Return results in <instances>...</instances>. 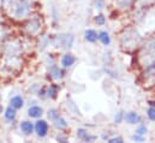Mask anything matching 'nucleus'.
Listing matches in <instances>:
<instances>
[{"mask_svg": "<svg viewBox=\"0 0 155 143\" xmlns=\"http://www.w3.org/2000/svg\"><path fill=\"white\" fill-rule=\"evenodd\" d=\"M4 7L11 18L23 19L30 13L31 2L30 0H4Z\"/></svg>", "mask_w": 155, "mask_h": 143, "instance_id": "1", "label": "nucleus"}, {"mask_svg": "<svg viewBox=\"0 0 155 143\" xmlns=\"http://www.w3.org/2000/svg\"><path fill=\"white\" fill-rule=\"evenodd\" d=\"M138 63L146 69L155 62V33L149 36L138 48Z\"/></svg>", "mask_w": 155, "mask_h": 143, "instance_id": "2", "label": "nucleus"}, {"mask_svg": "<svg viewBox=\"0 0 155 143\" xmlns=\"http://www.w3.org/2000/svg\"><path fill=\"white\" fill-rule=\"evenodd\" d=\"M142 45V37L135 28H127L120 34V46L126 52H134Z\"/></svg>", "mask_w": 155, "mask_h": 143, "instance_id": "3", "label": "nucleus"}, {"mask_svg": "<svg viewBox=\"0 0 155 143\" xmlns=\"http://www.w3.org/2000/svg\"><path fill=\"white\" fill-rule=\"evenodd\" d=\"M41 22H40V18L39 17H33L28 21V23L25 24L24 29L27 32V34L30 36H35L38 35L41 30Z\"/></svg>", "mask_w": 155, "mask_h": 143, "instance_id": "4", "label": "nucleus"}, {"mask_svg": "<svg viewBox=\"0 0 155 143\" xmlns=\"http://www.w3.org/2000/svg\"><path fill=\"white\" fill-rule=\"evenodd\" d=\"M57 46L61 47V48H71L72 43H74V36L71 34H66V35H59L57 38Z\"/></svg>", "mask_w": 155, "mask_h": 143, "instance_id": "5", "label": "nucleus"}, {"mask_svg": "<svg viewBox=\"0 0 155 143\" xmlns=\"http://www.w3.org/2000/svg\"><path fill=\"white\" fill-rule=\"evenodd\" d=\"M48 129H49V126H48V123L46 120L40 119L35 124V131H36L39 137H46L48 134Z\"/></svg>", "mask_w": 155, "mask_h": 143, "instance_id": "6", "label": "nucleus"}, {"mask_svg": "<svg viewBox=\"0 0 155 143\" xmlns=\"http://www.w3.org/2000/svg\"><path fill=\"white\" fill-rule=\"evenodd\" d=\"M124 120L127 124H130V125H135V124H140L141 120H142V118H141V115L137 112H129V113L125 114Z\"/></svg>", "mask_w": 155, "mask_h": 143, "instance_id": "7", "label": "nucleus"}, {"mask_svg": "<svg viewBox=\"0 0 155 143\" xmlns=\"http://www.w3.org/2000/svg\"><path fill=\"white\" fill-rule=\"evenodd\" d=\"M77 136L79 140H82V141H84V142H93V141H95V140L97 138L96 136L90 135V134L88 132V130L82 129V128L77 130Z\"/></svg>", "mask_w": 155, "mask_h": 143, "instance_id": "8", "label": "nucleus"}, {"mask_svg": "<svg viewBox=\"0 0 155 143\" xmlns=\"http://www.w3.org/2000/svg\"><path fill=\"white\" fill-rule=\"evenodd\" d=\"M49 77H51L52 79H54V81H59V79H61V78L64 77V71H63L59 66L52 65V66L49 68Z\"/></svg>", "mask_w": 155, "mask_h": 143, "instance_id": "9", "label": "nucleus"}, {"mask_svg": "<svg viewBox=\"0 0 155 143\" xmlns=\"http://www.w3.org/2000/svg\"><path fill=\"white\" fill-rule=\"evenodd\" d=\"M155 4V0H135L134 5L137 10H146Z\"/></svg>", "mask_w": 155, "mask_h": 143, "instance_id": "10", "label": "nucleus"}, {"mask_svg": "<svg viewBox=\"0 0 155 143\" xmlns=\"http://www.w3.org/2000/svg\"><path fill=\"white\" fill-rule=\"evenodd\" d=\"M76 62V58L72 55V54H64L63 58H61V65L64 68H70L75 64Z\"/></svg>", "mask_w": 155, "mask_h": 143, "instance_id": "11", "label": "nucleus"}, {"mask_svg": "<svg viewBox=\"0 0 155 143\" xmlns=\"http://www.w3.org/2000/svg\"><path fill=\"white\" fill-rule=\"evenodd\" d=\"M43 114V109L40 106H31L28 109V115L30 118H40Z\"/></svg>", "mask_w": 155, "mask_h": 143, "instance_id": "12", "label": "nucleus"}, {"mask_svg": "<svg viewBox=\"0 0 155 143\" xmlns=\"http://www.w3.org/2000/svg\"><path fill=\"white\" fill-rule=\"evenodd\" d=\"M34 129H35V125H33L31 121L25 120V121H22V123H21V130H22L25 135H30V134L34 131Z\"/></svg>", "mask_w": 155, "mask_h": 143, "instance_id": "13", "label": "nucleus"}, {"mask_svg": "<svg viewBox=\"0 0 155 143\" xmlns=\"http://www.w3.org/2000/svg\"><path fill=\"white\" fill-rule=\"evenodd\" d=\"M10 104H11V106H12L13 108L18 109V108L23 107V105H24V100H23L22 96L16 95V96H13V98L10 100Z\"/></svg>", "mask_w": 155, "mask_h": 143, "instance_id": "14", "label": "nucleus"}, {"mask_svg": "<svg viewBox=\"0 0 155 143\" xmlns=\"http://www.w3.org/2000/svg\"><path fill=\"white\" fill-rule=\"evenodd\" d=\"M97 38L104 46H110V43H111V37L107 32H100L97 34Z\"/></svg>", "mask_w": 155, "mask_h": 143, "instance_id": "15", "label": "nucleus"}, {"mask_svg": "<svg viewBox=\"0 0 155 143\" xmlns=\"http://www.w3.org/2000/svg\"><path fill=\"white\" fill-rule=\"evenodd\" d=\"M84 38H85L88 42L94 43V42L97 40V33H96L95 30H93V29H88V30H85V33H84Z\"/></svg>", "mask_w": 155, "mask_h": 143, "instance_id": "16", "label": "nucleus"}, {"mask_svg": "<svg viewBox=\"0 0 155 143\" xmlns=\"http://www.w3.org/2000/svg\"><path fill=\"white\" fill-rule=\"evenodd\" d=\"M58 90H59V88H58L57 84H51V85L48 87L46 94H47V96H48L49 99H55V98H57V94H58Z\"/></svg>", "mask_w": 155, "mask_h": 143, "instance_id": "17", "label": "nucleus"}, {"mask_svg": "<svg viewBox=\"0 0 155 143\" xmlns=\"http://www.w3.org/2000/svg\"><path fill=\"white\" fill-rule=\"evenodd\" d=\"M16 118V108H13L12 106L6 108L5 111V119L8 121H13Z\"/></svg>", "mask_w": 155, "mask_h": 143, "instance_id": "18", "label": "nucleus"}, {"mask_svg": "<svg viewBox=\"0 0 155 143\" xmlns=\"http://www.w3.org/2000/svg\"><path fill=\"white\" fill-rule=\"evenodd\" d=\"M54 125H55L58 129H60V130L68 128V123H66V120H65L63 117H60V115L54 120Z\"/></svg>", "mask_w": 155, "mask_h": 143, "instance_id": "19", "label": "nucleus"}, {"mask_svg": "<svg viewBox=\"0 0 155 143\" xmlns=\"http://www.w3.org/2000/svg\"><path fill=\"white\" fill-rule=\"evenodd\" d=\"M135 2V0H118V8H127L130 6H132Z\"/></svg>", "mask_w": 155, "mask_h": 143, "instance_id": "20", "label": "nucleus"}, {"mask_svg": "<svg viewBox=\"0 0 155 143\" xmlns=\"http://www.w3.org/2000/svg\"><path fill=\"white\" fill-rule=\"evenodd\" d=\"M147 132H148V128H147L144 124L138 125V128L136 129V134H138V135H141V136H146Z\"/></svg>", "mask_w": 155, "mask_h": 143, "instance_id": "21", "label": "nucleus"}, {"mask_svg": "<svg viewBox=\"0 0 155 143\" xmlns=\"http://www.w3.org/2000/svg\"><path fill=\"white\" fill-rule=\"evenodd\" d=\"M95 23H96L97 25H105V23H106L105 16H104V15H97V16L95 17Z\"/></svg>", "mask_w": 155, "mask_h": 143, "instance_id": "22", "label": "nucleus"}, {"mask_svg": "<svg viewBox=\"0 0 155 143\" xmlns=\"http://www.w3.org/2000/svg\"><path fill=\"white\" fill-rule=\"evenodd\" d=\"M147 117L149 118V120L155 121V107H149L147 109Z\"/></svg>", "mask_w": 155, "mask_h": 143, "instance_id": "23", "label": "nucleus"}, {"mask_svg": "<svg viewBox=\"0 0 155 143\" xmlns=\"http://www.w3.org/2000/svg\"><path fill=\"white\" fill-rule=\"evenodd\" d=\"M58 117H59V113H58V111H57V109H51V111L48 112V118H49L51 120H53V121H54Z\"/></svg>", "mask_w": 155, "mask_h": 143, "instance_id": "24", "label": "nucleus"}, {"mask_svg": "<svg viewBox=\"0 0 155 143\" xmlns=\"http://www.w3.org/2000/svg\"><path fill=\"white\" fill-rule=\"evenodd\" d=\"M124 117H125V114H124L123 112H119V113H117L116 118H114V121H116L117 124H120V123L124 120Z\"/></svg>", "mask_w": 155, "mask_h": 143, "instance_id": "25", "label": "nucleus"}, {"mask_svg": "<svg viewBox=\"0 0 155 143\" xmlns=\"http://www.w3.org/2000/svg\"><path fill=\"white\" fill-rule=\"evenodd\" d=\"M143 140H144V136H141V135H138V134H136V135L132 136V141H136V142H143Z\"/></svg>", "mask_w": 155, "mask_h": 143, "instance_id": "26", "label": "nucleus"}, {"mask_svg": "<svg viewBox=\"0 0 155 143\" xmlns=\"http://www.w3.org/2000/svg\"><path fill=\"white\" fill-rule=\"evenodd\" d=\"M108 142L110 143H121L123 142V138H121V137H112V138L108 140Z\"/></svg>", "mask_w": 155, "mask_h": 143, "instance_id": "27", "label": "nucleus"}, {"mask_svg": "<svg viewBox=\"0 0 155 143\" xmlns=\"http://www.w3.org/2000/svg\"><path fill=\"white\" fill-rule=\"evenodd\" d=\"M105 1L106 0H96V7L97 8H104V5H105Z\"/></svg>", "mask_w": 155, "mask_h": 143, "instance_id": "28", "label": "nucleus"}, {"mask_svg": "<svg viewBox=\"0 0 155 143\" xmlns=\"http://www.w3.org/2000/svg\"><path fill=\"white\" fill-rule=\"evenodd\" d=\"M57 140H58V141H60V142H63V143L66 142V138H65V137H63V136H58V137H57Z\"/></svg>", "mask_w": 155, "mask_h": 143, "instance_id": "29", "label": "nucleus"}, {"mask_svg": "<svg viewBox=\"0 0 155 143\" xmlns=\"http://www.w3.org/2000/svg\"><path fill=\"white\" fill-rule=\"evenodd\" d=\"M148 104L150 107H155V101H148Z\"/></svg>", "mask_w": 155, "mask_h": 143, "instance_id": "30", "label": "nucleus"}, {"mask_svg": "<svg viewBox=\"0 0 155 143\" xmlns=\"http://www.w3.org/2000/svg\"><path fill=\"white\" fill-rule=\"evenodd\" d=\"M2 113V105H0V114Z\"/></svg>", "mask_w": 155, "mask_h": 143, "instance_id": "31", "label": "nucleus"}, {"mask_svg": "<svg viewBox=\"0 0 155 143\" xmlns=\"http://www.w3.org/2000/svg\"><path fill=\"white\" fill-rule=\"evenodd\" d=\"M0 99H1V96H0Z\"/></svg>", "mask_w": 155, "mask_h": 143, "instance_id": "32", "label": "nucleus"}]
</instances>
